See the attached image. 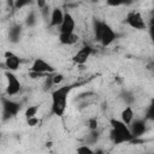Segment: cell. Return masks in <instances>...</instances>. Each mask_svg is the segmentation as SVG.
<instances>
[{
    "label": "cell",
    "mask_w": 154,
    "mask_h": 154,
    "mask_svg": "<svg viewBox=\"0 0 154 154\" xmlns=\"http://www.w3.org/2000/svg\"><path fill=\"white\" fill-rule=\"evenodd\" d=\"M134 119H135L134 108H132L130 105H126V106L123 108L122 113H120V120H122L124 124H126L128 126H130V124L134 122Z\"/></svg>",
    "instance_id": "13"
},
{
    "label": "cell",
    "mask_w": 154,
    "mask_h": 154,
    "mask_svg": "<svg viewBox=\"0 0 154 154\" xmlns=\"http://www.w3.org/2000/svg\"><path fill=\"white\" fill-rule=\"evenodd\" d=\"M72 85L71 84H65L61 87H58L57 89L53 90L52 93V113L54 116L61 117L65 113L66 106H67V97L70 91L72 90Z\"/></svg>",
    "instance_id": "1"
},
{
    "label": "cell",
    "mask_w": 154,
    "mask_h": 154,
    "mask_svg": "<svg viewBox=\"0 0 154 154\" xmlns=\"http://www.w3.org/2000/svg\"><path fill=\"white\" fill-rule=\"evenodd\" d=\"M76 29V20L70 12H65L64 20L59 26V34H72Z\"/></svg>",
    "instance_id": "10"
},
{
    "label": "cell",
    "mask_w": 154,
    "mask_h": 154,
    "mask_svg": "<svg viewBox=\"0 0 154 154\" xmlns=\"http://www.w3.org/2000/svg\"><path fill=\"white\" fill-rule=\"evenodd\" d=\"M5 61H4V65L6 66V70L10 71V72H14L19 69V65H20V58L14 54L12 51H6L5 54Z\"/></svg>",
    "instance_id": "8"
},
{
    "label": "cell",
    "mask_w": 154,
    "mask_h": 154,
    "mask_svg": "<svg viewBox=\"0 0 154 154\" xmlns=\"http://www.w3.org/2000/svg\"><path fill=\"white\" fill-rule=\"evenodd\" d=\"M20 32H22V26L18 25V24L13 25V26L10 29V31H8L10 41H12V42H17V41L19 40V37H20Z\"/></svg>",
    "instance_id": "15"
},
{
    "label": "cell",
    "mask_w": 154,
    "mask_h": 154,
    "mask_svg": "<svg viewBox=\"0 0 154 154\" xmlns=\"http://www.w3.org/2000/svg\"><path fill=\"white\" fill-rule=\"evenodd\" d=\"M64 16H65V12L61 8L54 7L52 10V13L49 17V25L52 28H59L64 20Z\"/></svg>",
    "instance_id": "12"
},
{
    "label": "cell",
    "mask_w": 154,
    "mask_h": 154,
    "mask_svg": "<svg viewBox=\"0 0 154 154\" xmlns=\"http://www.w3.org/2000/svg\"><path fill=\"white\" fill-rule=\"evenodd\" d=\"M31 72H36V73H41V75H49V73H55V69L45 59L42 58H37L34 60V63L31 64L30 67Z\"/></svg>",
    "instance_id": "7"
},
{
    "label": "cell",
    "mask_w": 154,
    "mask_h": 154,
    "mask_svg": "<svg viewBox=\"0 0 154 154\" xmlns=\"http://www.w3.org/2000/svg\"><path fill=\"white\" fill-rule=\"evenodd\" d=\"M76 153H77V154H95V152H94V150L91 149V147L88 146V144H82V146L77 147Z\"/></svg>",
    "instance_id": "17"
},
{
    "label": "cell",
    "mask_w": 154,
    "mask_h": 154,
    "mask_svg": "<svg viewBox=\"0 0 154 154\" xmlns=\"http://www.w3.org/2000/svg\"><path fill=\"white\" fill-rule=\"evenodd\" d=\"M1 102H2V120H6L8 118L17 116L18 112L20 111V103L11 99H7L4 96L1 99Z\"/></svg>",
    "instance_id": "5"
},
{
    "label": "cell",
    "mask_w": 154,
    "mask_h": 154,
    "mask_svg": "<svg viewBox=\"0 0 154 154\" xmlns=\"http://www.w3.org/2000/svg\"><path fill=\"white\" fill-rule=\"evenodd\" d=\"M26 124H28L29 126H36V125L40 124V119H38L37 117L31 118V119H28V120H26Z\"/></svg>",
    "instance_id": "22"
},
{
    "label": "cell",
    "mask_w": 154,
    "mask_h": 154,
    "mask_svg": "<svg viewBox=\"0 0 154 154\" xmlns=\"http://www.w3.org/2000/svg\"><path fill=\"white\" fill-rule=\"evenodd\" d=\"M91 53H93L91 46H88V45H87V46H83L81 49H78V51L75 53V55L72 57V61H73L76 65H83V64H85L87 60L90 58Z\"/></svg>",
    "instance_id": "9"
},
{
    "label": "cell",
    "mask_w": 154,
    "mask_h": 154,
    "mask_svg": "<svg viewBox=\"0 0 154 154\" xmlns=\"http://www.w3.org/2000/svg\"><path fill=\"white\" fill-rule=\"evenodd\" d=\"M94 32H95V38L103 47H108L117 38V34L113 30V28L103 20H95Z\"/></svg>",
    "instance_id": "3"
},
{
    "label": "cell",
    "mask_w": 154,
    "mask_h": 154,
    "mask_svg": "<svg viewBox=\"0 0 154 154\" xmlns=\"http://www.w3.org/2000/svg\"><path fill=\"white\" fill-rule=\"evenodd\" d=\"M130 131H131V135L135 138L142 136L144 132H146V122L143 119H134V122L130 124Z\"/></svg>",
    "instance_id": "11"
},
{
    "label": "cell",
    "mask_w": 154,
    "mask_h": 154,
    "mask_svg": "<svg viewBox=\"0 0 154 154\" xmlns=\"http://www.w3.org/2000/svg\"><path fill=\"white\" fill-rule=\"evenodd\" d=\"M89 129L91 130V131H95L96 129H97V120L95 119V118H91V119H89Z\"/></svg>",
    "instance_id": "21"
},
{
    "label": "cell",
    "mask_w": 154,
    "mask_h": 154,
    "mask_svg": "<svg viewBox=\"0 0 154 154\" xmlns=\"http://www.w3.org/2000/svg\"><path fill=\"white\" fill-rule=\"evenodd\" d=\"M64 81V75L63 73H54L52 76V84L53 85H59Z\"/></svg>",
    "instance_id": "19"
},
{
    "label": "cell",
    "mask_w": 154,
    "mask_h": 154,
    "mask_svg": "<svg viewBox=\"0 0 154 154\" xmlns=\"http://www.w3.org/2000/svg\"><path fill=\"white\" fill-rule=\"evenodd\" d=\"M146 119L154 122V99L150 100V103H149L148 107H147V111H146Z\"/></svg>",
    "instance_id": "18"
},
{
    "label": "cell",
    "mask_w": 154,
    "mask_h": 154,
    "mask_svg": "<svg viewBox=\"0 0 154 154\" xmlns=\"http://www.w3.org/2000/svg\"><path fill=\"white\" fill-rule=\"evenodd\" d=\"M37 112H38V106H29L25 111V118L26 120L28 119H31V118H35L37 116Z\"/></svg>",
    "instance_id": "16"
},
{
    "label": "cell",
    "mask_w": 154,
    "mask_h": 154,
    "mask_svg": "<svg viewBox=\"0 0 154 154\" xmlns=\"http://www.w3.org/2000/svg\"><path fill=\"white\" fill-rule=\"evenodd\" d=\"M5 76L7 78V85H6V94L8 96H14L17 95L20 89H22V84H20V81L17 78V76L13 73V72H10V71H6L5 72Z\"/></svg>",
    "instance_id": "6"
},
{
    "label": "cell",
    "mask_w": 154,
    "mask_h": 154,
    "mask_svg": "<svg viewBox=\"0 0 154 154\" xmlns=\"http://www.w3.org/2000/svg\"><path fill=\"white\" fill-rule=\"evenodd\" d=\"M125 22L129 26H131L132 29H136V30H144V29L148 28V24H147L146 19L143 18L142 13L138 12V11L129 12L126 18H125Z\"/></svg>",
    "instance_id": "4"
},
{
    "label": "cell",
    "mask_w": 154,
    "mask_h": 154,
    "mask_svg": "<svg viewBox=\"0 0 154 154\" xmlns=\"http://www.w3.org/2000/svg\"><path fill=\"white\" fill-rule=\"evenodd\" d=\"M147 29H148V34H149L150 41H152V43H153V46H154V17L150 19V22H149Z\"/></svg>",
    "instance_id": "20"
},
{
    "label": "cell",
    "mask_w": 154,
    "mask_h": 154,
    "mask_svg": "<svg viewBox=\"0 0 154 154\" xmlns=\"http://www.w3.org/2000/svg\"><path fill=\"white\" fill-rule=\"evenodd\" d=\"M153 17H154V10H153Z\"/></svg>",
    "instance_id": "23"
},
{
    "label": "cell",
    "mask_w": 154,
    "mask_h": 154,
    "mask_svg": "<svg viewBox=\"0 0 154 154\" xmlns=\"http://www.w3.org/2000/svg\"><path fill=\"white\" fill-rule=\"evenodd\" d=\"M78 35L72 34H59V42L64 46H73L78 42Z\"/></svg>",
    "instance_id": "14"
},
{
    "label": "cell",
    "mask_w": 154,
    "mask_h": 154,
    "mask_svg": "<svg viewBox=\"0 0 154 154\" xmlns=\"http://www.w3.org/2000/svg\"><path fill=\"white\" fill-rule=\"evenodd\" d=\"M109 123H111L109 137L114 144H122V143H126L134 140L130 128L126 124H124L120 119L112 118Z\"/></svg>",
    "instance_id": "2"
}]
</instances>
